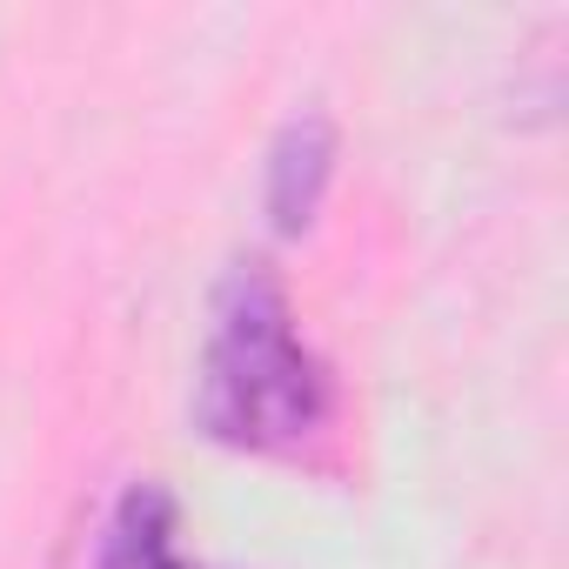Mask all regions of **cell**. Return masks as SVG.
<instances>
[{"label": "cell", "instance_id": "1", "mask_svg": "<svg viewBox=\"0 0 569 569\" xmlns=\"http://www.w3.org/2000/svg\"><path fill=\"white\" fill-rule=\"evenodd\" d=\"M329 402L336 382L322 356L302 342L289 289L261 261L234 268L201 349V396H194L201 429L248 456H296L329 422Z\"/></svg>", "mask_w": 569, "mask_h": 569}, {"label": "cell", "instance_id": "3", "mask_svg": "<svg viewBox=\"0 0 569 569\" xmlns=\"http://www.w3.org/2000/svg\"><path fill=\"white\" fill-rule=\"evenodd\" d=\"M94 569H194L181 556V516H174V496L154 489V482H134L114 516H108V542H101V562Z\"/></svg>", "mask_w": 569, "mask_h": 569}, {"label": "cell", "instance_id": "2", "mask_svg": "<svg viewBox=\"0 0 569 569\" xmlns=\"http://www.w3.org/2000/svg\"><path fill=\"white\" fill-rule=\"evenodd\" d=\"M329 174H336V121L309 108L268 148V221L281 234H302L329 194Z\"/></svg>", "mask_w": 569, "mask_h": 569}]
</instances>
